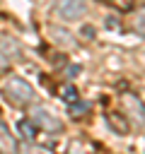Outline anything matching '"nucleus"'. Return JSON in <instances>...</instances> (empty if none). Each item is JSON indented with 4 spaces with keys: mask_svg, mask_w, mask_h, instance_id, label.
Wrapping results in <instances>:
<instances>
[{
    "mask_svg": "<svg viewBox=\"0 0 145 154\" xmlns=\"http://www.w3.org/2000/svg\"><path fill=\"white\" fill-rule=\"evenodd\" d=\"M7 65H10V60H7V58H5L2 53H0V72H2V70H5Z\"/></svg>",
    "mask_w": 145,
    "mask_h": 154,
    "instance_id": "obj_14",
    "label": "nucleus"
},
{
    "mask_svg": "<svg viewBox=\"0 0 145 154\" xmlns=\"http://www.w3.org/2000/svg\"><path fill=\"white\" fill-rule=\"evenodd\" d=\"M123 106H126V116H133L135 123H145V106L140 103L138 96L126 94V96H123Z\"/></svg>",
    "mask_w": 145,
    "mask_h": 154,
    "instance_id": "obj_6",
    "label": "nucleus"
},
{
    "mask_svg": "<svg viewBox=\"0 0 145 154\" xmlns=\"http://www.w3.org/2000/svg\"><path fill=\"white\" fill-rule=\"evenodd\" d=\"M128 26H130V31H133V34H138V36H143V38H145V7H140L138 12H133V17H130Z\"/></svg>",
    "mask_w": 145,
    "mask_h": 154,
    "instance_id": "obj_9",
    "label": "nucleus"
},
{
    "mask_svg": "<svg viewBox=\"0 0 145 154\" xmlns=\"http://www.w3.org/2000/svg\"><path fill=\"white\" fill-rule=\"evenodd\" d=\"M14 152H19L17 137L10 132V125L0 120V154H14Z\"/></svg>",
    "mask_w": 145,
    "mask_h": 154,
    "instance_id": "obj_4",
    "label": "nucleus"
},
{
    "mask_svg": "<svg viewBox=\"0 0 145 154\" xmlns=\"http://www.w3.org/2000/svg\"><path fill=\"white\" fill-rule=\"evenodd\" d=\"M63 99H65L68 103L77 101V99H80V96H77V89H75V87H65V89H63Z\"/></svg>",
    "mask_w": 145,
    "mask_h": 154,
    "instance_id": "obj_13",
    "label": "nucleus"
},
{
    "mask_svg": "<svg viewBox=\"0 0 145 154\" xmlns=\"http://www.w3.org/2000/svg\"><path fill=\"white\" fill-rule=\"evenodd\" d=\"M0 53H2L7 60L19 58V43H17L14 38H10V36H2V38H0Z\"/></svg>",
    "mask_w": 145,
    "mask_h": 154,
    "instance_id": "obj_8",
    "label": "nucleus"
},
{
    "mask_svg": "<svg viewBox=\"0 0 145 154\" xmlns=\"http://www.w3.org/2000/svg\"><path fill=\"white\" fill-rule=\"evenodd\" d=\"M68 111H70V118L80 120V118H85V116L89 113V103H85V101H80V99H77V101H72V103H70V108H68Z\"/></svg>",
    "mask_w": 145,
    "mask_h": 154,
    "instance_id": "obj_11",
    "label": "nucleus"
},
{
    "mask_svg": "<svg viewBox=\"0 0 145 154\" xmlns=\"http://www.w3.org/2000/svg\"><path fill=\"white\" fill-rule=\"evenodd\" d=\"M48 34H51V38H53L58 46H68V48H72V46H75L72 34H70V31H65V29H60V26H48Z\"/></svg>",
    "mask_w": 145,
    "mask_h": 154,
    "instance_id": "obj_7",
    "label": "nucleus"
},
{
    "mask_svg": "<svg viewBox=\"0 0 145 154\" xmlns=\"http://www.w3.org/2000/svg\"><path fill=\"white\" fill-rule=\"evenodd\" d=\"M53 12L65 22H77L87 12V0H53Z\"/></svg>",
    "mask_w": 145,
    "mask_h": 154,
    "instance_id": "obj_2",
    "label": "nucleus"
},
{
    "mask_svg": "<svg viewBox=\"0 0 145 154\" xmlns=\"http://www.w3.org/2000/svg\"><path fill=\"white\" fill-rule=\"evenodd\" d=\"M2 96L17 106V108H27L36 101V94H34V87L29 82H24L22 77H10L2 82Z\"/></svg>",
    "mask_w": 145,
    "mask_h": 154,
    "instance_id": "obj_1",
    "label": "nucleus"
},
{
    "mask_svg": "<svg viewBox=\"0 0 145 154\" xmlns=\"http://www.w3.org/2000/svg\"><path fill=\"white\" fill-rule=\"evenodd\" d=\"M104 118H106V125H109L116 135H126V132H128V128H130V123H128V116H126V113L109 111Z\"/></svg>",
    "mask_w": 145,
    "mask_h": 154,
    "instance_id": "obj_5",
    "label": "nucleus"
},
{
    "mask_svg": "<svg viewBox=\"0 0 145 154\" xmlns=\"http://www.w3.org/2000/svg\"><path fill=\"white\" fill-rule=\"evenodd\" d=\"M102 2L116 7L118 12H128V10H133V5H135V0H102Z\"/></svg>",
    "mask_w": 145,
    "mask_h": 154,
    "instance_id": "obj_12",
    "label": "nucleus"
},
{
    "mask_svg": "<svg viewBox=\"0 0 145 154\" xmlns=\"http://www.w3.org/2000/svg\"><path fill=\"white\" fill-rule=\"evenodd\" d=\"M17 130H19V137H22V140H27V142L36 140V125L31 123V118H29V120H27V118L19 120V123H17Z\"/></svg>",
    "mask_w": 145,
    "mask_h": 154,
    "instance_id": "obj_10",
    "label": "nucleus"
},
{
    "mask_svg": "<svg viewBox=\"0 0 145 154\" xmlns=\"http://www.w3.org/2000/svg\"><path fill=\"white\" fill-rule=\"evenodd\" d=\"M31 123H34L39 130L51 132V135H58V132L63 130V123H60L48 108H44V106H34V111H31Z\"/></svg>",
    "mask_w": 145,
    "mask_h": 154,
    "instance_id": "obj_3",
    "label": "nucleus"
}]
</instances>
